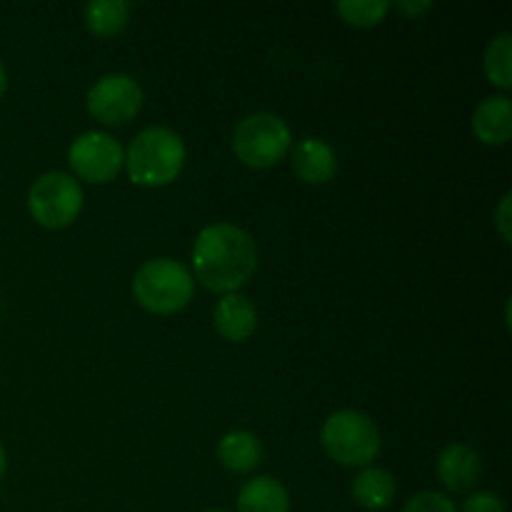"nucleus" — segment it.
<instances>
[{
    "label": "nucleus",
    "instance_id": "f257e3e1",
    "mask_svg": "<svg viewBox=\"0 0 512 512\" xmlns=\"http://www.w3.org/2000/svg\"><path fill=\"white\" fill-rule=\"evenodd\" d=\"M258 270V248L248 230L213 223L200 230L193 245L195 280L220 295L238 293Z\"/></svg>",
    "mask_w": 512,
    "mask_h": 512
},
{
    "label": "nucleus",
    "instance_id": "f03ea898",
    "mask_svg": "<svg viewBox=\"0 0 512 512\" xmlns=\"http://www.w3.org/2000/svg\"><path fill=\"white\" fill-rule=\"evenodd\" d=\"M183 138L165 125H150L140 130L125 153V168L130 180L140 188H163L170 185L185 165Z\"/></svg>",
    "mask_w": 512,
    "mask_h": 512
},
{
    "label": "nucleus",
    "instance_id": "7ed1b4c3",
    "mask_svg": "<svg viewBox=\"0 0 512 512\" xmlns=\"http://www.w3.org/2000/svg\"><path fill=\"white\" fill-rule=\"evenodd\" d=\"M193 273L180 260L153 258L138 268L133 278V295L148 313H180L193 300Z\"/></svg>",
    "mask_w": 512,
    "mask_h": 512
},
{
    "label": "nucleus",
    "instance_id": "20e7f679",
    "mask_svg": "<svg viewBox=\"0 0 512 512\" xmlns=\"http://www.w3.org/2000/svg\"><path fill=\"white\" fill-rule=\"evenodd\" d=\"M325 455L345 468H368L380 453V430L360 410H338L320 430Z\"/></svg>",
    "mask_w": 512,
    "mask_h": 512
},
{
    "label": "nucleus",
    "instance_id": "39448f33",
    "mask_svg": "<svg viewBox=\"0 0 512 512\" xmlns=\"http://www.w3.org/2000/svg\"><path fill=\"white\" fill-rule=\"evenodd\" d=\"M293 148L288 123L275 113H253L235 125L233 150L248 168L265 170L285 158Z\"/></svg>",
    "mask_w": 512,
    "mask_h": 512
},
{
    "label": "nucleus",
    "instance_id": "423d86ee",
    "mask_svg": "<svg viewBox=\"0 0 512 512\" xmlns=\"http://www.w3.org/2000/svg\"><path fill=\"white\" fill-rule=\"evenodd\" d=\"M83 188L78 180L60 170L40 175L28 190V210L38 225L60 230L73 223L83 210Z\"/></svg>",
    "mask_w": 512,
    "mask_h": 512
},
{
    "label": "nucleus",
    "instance_id": "0eeeda50",
    "mask_svg": "<svg viewBox=\"0 0 512 512\" xmlns=\"http://www.w3.org/2000/svg\"><path fill=\"white\" fill-rule=\"evenodd\" d=\"M88 113L105 125H125L143 108V88L125 73H108L85 95Z\"/></svg>",
    "mask_w": 512,
    "mask_h": 512
},
{
    "label": "nucleus",
    "instance_id": "6e6552de",
    "mask_svg": "<svg viewBox=\"0 0 512 512\" xmlns=\"http://www.w3.org/2000/svg\"><path fill=\"white\" fill-rule=\"evenodd\" d=\"M68 163L88 183H110L123 170L125 150L110 133L88 130L68 148Z\"/></svg>",
    "mask_w": 512,
    "mask_h": 512
},
{
    "label": "nucleus",
    "instance_id": "1a4fd4ad",
    "mask_svg": "<svg viewBox=\"0 0 512 512\" xmlns=\"http://www.w3.org/2000/svg\"><path fill=\"white\" fill-rule=\"evenodd\" d=\"M435 473H438L443 488L450 490V493H470L480 483L483 463H480V455L470 445L455 443L448 445L438 455Z\"/></svg>",
    "mask_w": 512,
    "mask_h": 512
},
{
    "label": "nucleus",
    "instance_id": "9d476101",
    "mask_svg": "<svg viewBox=\"0 0 512 512\" xmlns=\"http://www.w3.org/2000/svg\"><path fill=\"white\" fill-rule=\"evenodd\" d=\"M213 325L230 343H245L258 328V310L243 293H228L215 305Z\"/></svg>",
    "mask_w": 512,
    "mask_h": 512
},
{
    "label": "nucleus",
    "instance_id": "9b49d317",
    "mask_svg": "<svg viewBox=\"0 0 512 512\" xmlns=\"http://www.w3.org/2000/svg\"><path fill=\"white\" fill-rule=\"evenodd\" d=\"M293 170L303 183L323 185L338 173V155L323 138H303L293 145Z\"/></svg>",
    "mask_w": 512,
    "mask_h": 512
},
{
    "label": "nucleus",
    "instance_id": "f8f14e48",
    "mask_svg": "<svg viewBox=\"0 0 512 512\" xmlns=\"http://www.w3.org/2000/svg\"><path fill=\"white\" fill-rule=\"evenodd\" d=\"M473 133L485 145H505L512 138V105L508 95H488L473 113Z\"/></svg>",
    "mask_w": 512,
    "mask_h": 512
},
{
    "label": "nucleus",
    "instance_id": "ddd939ff",
    "mask_svg": "<svg viewBox=\"0 0 512 512\" xmlns=\"http://www.w3.org/2000/svg\"><path fill=\"white\" fill-rule=\"evenodd\" d=\"M218 460L230 473H250L263 460V445L250 430H230L218 443Z\"/></svg>",
    "mask_w": 512,
    "mask_h": 512
},
{
    "label": "nucleus",
    "instance_id": "4468645a",
    "mask_svg": "<svg viewBox=\"0 0 512 512\" xmlns=\"http://www.w3.org/2000/svg\"><path fill=\"white\" fill-rule=\"evenodd\" d=\"M395 478L385 468H363L353 480V498L360 508L370 512H383L393 505Z\"/></svg>",
    "mask_w": 512,
    "mask_h": 512
},
{
    "label": "nucleus",
    "instance_id": "2eb2a0df",
    "mask_svg": "<svg viewBox=\"0 0 512 512\" xmlns=\"http://www.w3.org/2000/svg\"><path fill=\"white\" fill-rule=\"evenodd\" d=\"M238 512H290V495L280 480L260 475L240 490Z\"/></svg>",
    "mask_w": 512,
    "mask_h": 512
},
{
    "label": "nucleus",
    "instance_id": "dca6fc26",
    "mask_svg": "<svg viewBox=\"0 0 512 512\" xmlns=\"http://www.w3.org/2000/svg\"><path fill=\"white\" fill-rule=\"evenodd\" d=\"M130 20V3L123 0H95L85 5V25L98 38H113L123 33Z\"/></svg>",
    "mask_w": 512,
    "mask_h": 512
},
{
    "label": "nucleus",
    "instance_id": "f3484780",
    "mask_svg": "<svg viewBox=\"0 0 512 512\" xmlns=\"http://www.w3.org/2000/svg\"><path fill=\"white\" fill-rule=\"evenodd\" d=\"M510 58H512V33H500L498 38H493L485 48V75L493 85L498 88L508 90L512 85V68H510Z\"/></svg>",
    "mask_w": 512,
    "mask_h": 512
},
{
    "label": "nucleus",
    "instance_id": "a211bd4d",
    "mask_svg": "<svg viewBox=\"0 0 512 512\" xmlns=\"http://www.w3.org/2000/svg\"><path fill=\"white\" fill-rule=\"evenodd\" d=\"M343 20L355 28H373L388 15L390 3L385 0H348V3L335 5Z\"/></svg>",
    "mask_w": 512,
    "mask_h": 512
},
{
    "label": "nucleus",
    "instance_id": "6ab92c4d",
    "mask_svg": "<svg viewBox=\"0 0 512 512\" xmlns=\"http://www.w3.org/2000/svg\"><path fill=\"white\" fill-rule=\"evenodd\" d=\"M403 512H458L453 500L445 493H435V490H423V493L413 495L405 503Z\"/></svg>",
    "mask_w": 512,
    "mask_h": 512
},
{
    "label": "nucleus",
    "instance_id": "aec40b11",
    "mask_svg": "<svg viewBox=\"0 0 512 512\" xmlns=\"http://www.w3.org/2000/svg\"><path fill=\"white\" fill-rule=\"evenodd\" d=\"M460 512H505L503 500L500 495L490 493V490H483V493H473L463 503V510Z\"/></svg>",
    "mask_w": 512,
    "mask_h": 512
},
{
    "label": "nucleus",
    "instance_id": "412c9836",
    "mask_svg": "<svg viewBox=\"0 0 512 512\" xmlns=\"http://www.w3.org/2000/svg\"><path fill=\"white\" fill-rule=\"evenodd\" d=\"M510 193L503 195V200H500L498 210H495V223H498V230L500 235H503L505 243H510Z\"/></svg>",
    "mask_w": 512,
    "mask_h": 512
},
{
    "label": "nucleus",
    "instance_id": "4be33fe9",
    "mask_svg": "<svg viewBox=\"0 0 512 512\" xmlns=\"http://www.w3.org/2000/svg\"><path fill=\"white\" fill-rule=\"evenodd\" d=\"M398 10H403L405 15H413L415 18V15H423L425 10H430V3H405L403 0V3H398Z\"/></svg>",
    "mask_w": 512,
    "mask_h": 512
},
{
    "label": "nucleus",
    "instance_id": "5701e85b",
    "mask_svg": "<svg viewBox=\"0 0 512 512\" xmlns=\"http://www.w3.org/2000/svg\"><path fill=\"white\" fill-rule=\"evenodd\" d=\"M5 90H8V70H5L3 60H0V98L5 95Z\"/></svg>",
    "mask_w": 512,
    "mask_h": 512
},
{
    "label": "nucleus",
    "instance_id": "b1692460",
    "mask_svg": "<svg viewBox=\"0 0 512 512\" xmlns=\"http://www.w3.org/2000/svg\"><path fill=\"white\" fill-rule=\"evenodd\" d=\"M5 470H8V453H5L3 443H0V480H3Z\"/></svg>",
    "mask_w": 512,
    "mask_h": 512
},
{
    "label": "nucleus",
    "instance_id": "393cba45",
    "mask_svg": "<svg viewBox=\"0 0 512 512\" xmlns=\"http://www.w3.org/2000/svg\"><path fill=\"white\" fill-rule=\"evenodd\" d=\"M205 512H225V510H218V508H215V510H205Z\"/></svg>",
    "mask_w": 512,
    "mask_h": 512
}]
</instances>
